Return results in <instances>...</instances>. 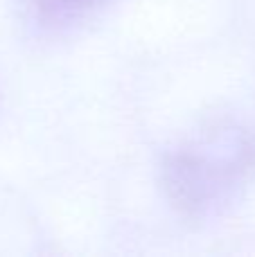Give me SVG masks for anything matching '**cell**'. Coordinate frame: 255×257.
<instances>
[{
  "mask_svg": "<svg viewBox=\"0 0 255 257\" xmlns=\"http://www.w3.org/2000/svg\"><path fill=\"white\" fill-rule=\"evenodd\" d=\"M255 165V145L246 138L188 147L176 151L165 169L170 196L185 214L201 217L233 192Z\"/></svg>",
  "mask_w": 255,
  "mask_h": 257,
  "instance_id": "1",
  "label": "cell"
},
{
  "mask_svg": "<svg viewBox=\"0 0 255 257\" xmlns=\"http://www.w3.org/2000/svg\"><path fill=\"white\" fill-rule=\"evenodd\" d=\"M104 3L106 0H32V9L39 25L48 30H61L72 23L84 21Z\"/></svg>",
  "mask_w": 255,
  "mask_h": 257,
  "instance_id": "2",
  "label": "cell"
}]
</instances>
